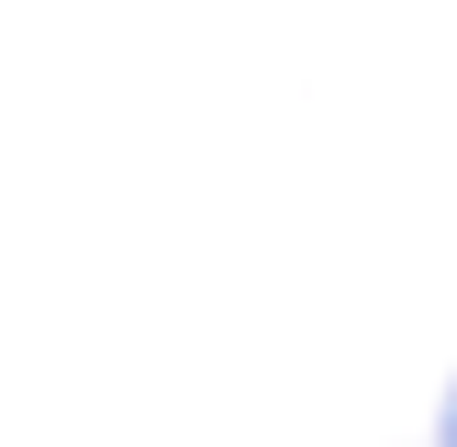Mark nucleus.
<instances>
[{
	"label": "nucleus",
	"instance_id": "obj_1",
	"mask_svg": "<svg viewBox=\"0 0 457 447\" xmlns=\"http://www.w3.org/2000/svg\"><path fill=\"white\" fill-rule=\"evenodd\" d=\"M424 447H457V369H446V392H436V436Z\"/></svg>",
	"mask_w": 457,
	"mask_h": 447
}]
</instances>
